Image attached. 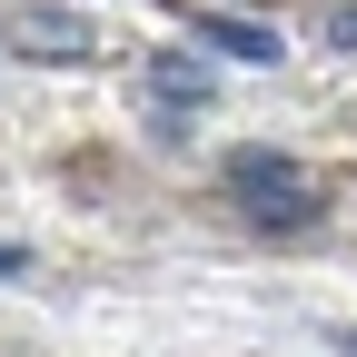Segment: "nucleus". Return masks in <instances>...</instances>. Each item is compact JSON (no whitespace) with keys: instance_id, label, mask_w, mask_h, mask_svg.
<instances>
[{"instance_id":"2","label":"nucleus","mask_w":357,"mask_h":357,"mask_svg":"<svg viewBox=\"0 0 357 357\" xmlns=\"http://www.w3.org/2000/svg\"><path fill=\"white\" fill-rule=\"evenodd\" d=\"M189 40H208V50H229V60H278V30L238 20V10H189Z\"/></svg>"},{"instance_id":"3","label":"nucleus","mask_w":357,"mask_h":357,"mask_svg":"<svg viewBox=\"0 0 357 357\" xmlns=\"http://www.w3.org/2000/svg\"><path fill=\"white\" fill-rule=\"evenodd\" d=\"M328 40H337V50H357V0H337V10H328Z\"/></svg>"},{"instance_id":"1","label":"nucleus","mask_w":357,"mask_h":357,"mask_svg":"<svg viewBox=\"0 0 357 357\" xmlns=\"http://www.w3.org/2000/svg\"><path fill=\"white\" fill-rule=\"evenodd\" d=\"M229 189H238V208L258 218V229H307V218H318L307 169L278 159V149H238V159H229Z\"/></svg>"},{"instance_id":"4","label":"nucleus","mask_w":357,"mask_h":357,"mask_svg":"<svg viewBox=\"0 0 357 357\" xmlns=\"http://www.w3.org/2000/svg\"><path fill=\"white\" fill-rule=\"evenodd\" d=\"M10 268H20V248H0V278H10Z\"/></svg>"}]
</instances>
